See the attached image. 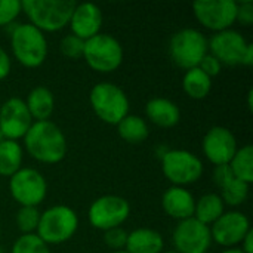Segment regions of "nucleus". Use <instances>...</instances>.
Wrapping results in <instances>:
<instances>
[{
  "mask_svg": "<svg viewBox=\"0 0 253 253\" xmlns=\"http://www.w3.org/2000/svg\"><path fill=\"white\" fill-rule=\"evenodd\" d=\"M10 49L16 61L27 68H37L47 58V40L44 33L30 22L13 27L10 33Z\"/></svg>",
  "mask_w": 253,
  "mask_h": 253,
  "instance_id": "3",
  "label": "nucleus"
},
{
  "mask_svg": "<svg viewBox=\"0 0 253 253\" xmlns=\"http://www.w3.org/2000/svg\"><path fill=\"white\" fill-rule=\"evenodd\" d=\"M79 230V216L74 209L56 205L40 213L36 234L49 246L61 245L74 237Z\"/></svg>",
  "mask_w": 253,
  "mask_h": 253,
  "instance_id": "4",
  "label": "nucleus"
},
{
  "mask_svg": "<svg viewBox=\"0 0 253 253\" xmlns=\"http://www.w3.org/2000/svg\"><path fill=\"white\" fill-rule=\"evenodd\" d=\"M117 132L127 144H141L150 135L145 119L135 114H127L120 123H117Z\"/></svg>",
  "mask_w": 253,
  "mask_h": 253,
  "instance_id": "25",
  "label": "nucleus"
},
{
  "mask_svg": "<svg viewBox=\"0 0 253 253\" xmlns=\"http://www.w3.org/2000/svg\"><path fill=\"white\" fill-rule=\"evenodd\" d=\"M202 150L212 165L222 166L231 162L239 147L234 133L228 127L213 126L206 132L202 142Z\"/></svg>",
  "mask_w": 253,
  "mask_h": 253,
  "instance_id": "16",
  "label": "nucleus"
},
{
  "mask_svg": "<svg viewBox=\"0 0 253 253\" xmlns=\"http://www.w3.org/2000/svg\"><path fill=\"white\" fill-rule=\"evenodd\" d=\"M233 172L230 169L228 165H222V166H215L213 169V175H212V179H213V184L219 188L222 187L230 178H233Z\"/></svg>",
  "mask_w": 253,
  "mask_h": 253,
  "instance_id": "35",
  "label": "nucleus"
},
{
  "mask_svg": "<svg viewBox=\"0 0 253 253\" xmlns=\"http://www.w3.org/2000/svg\"><path fill=\"white\" fill-rule=\"evenodd\" d=\"M40 213L37 208L31 206H21L16 212V225L18 230L22 234H36V230L39 227Z\"/></svg>",
  "mask_w": 253,
  "mask_h": 253,
  "instance_id": "29",
  "label": "nucleus"
},
{
  "mask_svg": "<svg viewBox=\"0 0 253 253\" xmlns=\"http://www.w3.org/2000/svg\"><path fill=\"white\" fill-rule=\"evenodd\" d=\"M59 50L64 56L70 59H80L83 58V52H84V40L70 33L61 39Z\"/></svg>",
  "mask_w": 253,
  "mask_h": 253,
  "instance_id": "30",
  "label": "nucleus"
},
{
  "mask_svg": "<svg viewBox=\"0 0 253 253\" xmlns=\"http://www.w3.org/2000/svg\"><path fill=\"white\" fill-rule=\"evenodd\" d=\"M172 242L176 253H206L212 245L211 228L196 218L178 221Z\"/></svg>",
  "mask_w": 253,
  "mask_h": 253,
  "instance_id": "12",
  "label": "nucleus"
},
{
  "mask_svg": "<svg viewBox=\"0 0 253 253\" xmlns=\"http://www.w3.org/2000/svg\"><path fill=\"white\" fill-rule=\"evenodd\" d=\"M236 22H240L245 27H249L253 24V1L245 0L242 3L237 1V15Z\"/></svg>",
  "mask_w": 253,
  "mask_h": 253,
  "instance_id": "33",
  "label": "nucleus"
},
{
  "mask_svg": "<svg viewBox=\"0 0 253 253\" xmlns=\"http://www.w3.org/2000/svg\"><path fill=\"white\" fill-rule=\"evenodd\" d=\"M182 89L193 99H205L212 89V79L199 67L187 70L182 77Z\"/></svg>",
  "mask_w": 253,
  "mask_h": 253,
  "instance_id": "24",
  "label": "nucleus"
},
{
  "mask_svg": "<svg viewBox=\"0 0 253 253\" xmlns=\"http://www.w3.org/2000/svg\"><path fill=\"white\" fill-rule=\"evenodd\" d=\"M10 253H50V251L37 234H22L15 240Z\"/></svg>",
  "mask_w": 253,
  "mask_h": 253,
  "instance_id": "28",
  "label": "nucleus"
},
{
  "mask_svg": "<svg viewBox=\"0 0 253 253\" xmlns=\"http://www.w3.org/2000/svg\"><path fill=\"white\" fill-rule=\"evenodd\" d=\"M93 113L107 125L120 123L129 114V99L125 90L110 82L96 83L89 95Z\"/></svg>",
  "mask_w": 253,
  "mask_h": 253,
  "instance_id": "5",
  "label": "nucleus"
},
{
  "mask_svg": "<svg viewBox=\"0 0 253 253\" xmlns=\"http://www.w3.org/2000/svg\"><path fill=\"white\" fill-rule=\"evenodd\" d=\"M162 170L175 187H185L197 182L205 170L203 162L191 151L173 148L162 157Z\"/></svg>",
  "mask_w": 253,
  "mask_h": 253,
  "instance_id": "8",
  "label": "nucleus"
},
{
  "mask_svg": "<svg viewBox=\"0 0 253 253\" xmlns=\"http://www.w3.org/2000/svg\"><path fill=\"white\" fill-rule=\"evenodd\" d=\"M209 228L212 242L227 249L240 245L246 234L252 230L249 218L239 211L224 212Z\"/></svg>",
  "mask_w": 253,
  "mask_h": 253,
  "instance_id": "13",
  "label": "nucleus"
},
{
  "mask_svg": "<svg viewBox=\"0 0 253 253\" xmlns=\"http://www.w3.org/2000/svg\"><path fill=\"white\" fill-rule=\"evenodd\" d=\"M22 139L28 154L40 163L56 165L67 154V138L59 126L50 120L33 122Z\"/></svg>",
  "mask_w": 253,
  "mask_h": 253,
  "instance_id": "1",
  "label": "nucleus"
},
{
  "mask_svg": "<svg viewBox=\"0 0 253 253\" xmlns=\"http://www.w3.org/2000/svg\"><path fill=\"white\" fill-rule=\"evenodd\" d=\"M194 16L208 30L219 33L236 24V0H199L193 3Z\"/></svg>",
  "mask_w": 253,
  "mask_h": 253,
  "instance_id": "11",
  "label": "nucleus"
},
{
  "mask_svg": "<svg viewBox=\"0 0 253 253\" xmlns=\"http://www.w3.org/2000/svg\"><path fill=\"white\" fill-rule=\"evenodd\" d=\"M0 105H1V104H0Z\"/></svg>",
  "mask_w": 253,
  "mask_h": 253,
  "instance_id": "46",
  "label": "nucleus"
},
{
  "mask_svg": "<svg viewBox=\"0 0 253 253\" xmlns=\"http://www.w3.org/2000/svg\"><path fill=\"white\" fill-rule=\"evenodd\" d=\"M12 68V62H10V56L7 55V52L0 46V80H4Z\"/></svg>",
  "mask_w": 253,
  "mask_h": 253,
  "instance_id": "36",
  "label": "nucleus"
},
{
  "mask_svg": "<svg viewBox=\"0 0 253 253\" xmlns=\"http://www.w3.org/2000/svg\"><path fill=\"white\" fill-rule=\"evenodd\" d=\"M242 65H246V67H251L253 65V44L249 43L245 55H243V59H242Z\"/></svg>",
  "mask_w": 253,
  "mask_h": 253,
  "instance_id": "38",
  "label": "nucleus"
},
{
  "mask_svg": "<svg viewBox=\"0 0 253 253\" xmlns=\"http://www.w3.org/2000/svg\"><path fill=\"white\" fill-rule=\"evenodd\" d=\"M130 215V205L120 196H101L92 202L87 216L93 228L108 231L122 227Z\"/></svg>",
  "mask_w": 253,
  "mask_h": 253,
  "instance_id": "10",
  "label": "nucleus"
},
{
  "mask_svg": "<svg viewBox=\"0 0 253 253\" xmlns=\"http://www.w3.org/2000/svg\"><path fill=\"white\" fill-rule=\"evenodd\" d=\"M225 212V205L218 193H209L196 200L194 216L199 222L211 227L222 213Z\"/></svg>",
  "mask_w": 253,
  "mask_h": 253,
  "instance_id": "22",
  "label": "nucleus"
},
{
  "mask_svg": "<svg viewBox=\"0 0 253 253\" xmlns=\"http://www.w3.org/2000/svg\"><path fill=\"white\" fill-rule=\"evenodd\" d=\"M68 25L71 28V34L86 42L101 33L102 10L98 4L90 1L77 3L71 13Z\"/></svg>",
  "mask_w": 253,
  "mask_h": 253,
  "instance_id": "17",
  "label": "nucleus"
},
{
  "mask_svg": "<svg viewBox=\"0 0 253 253\" xmlns=\"http://www.w3.org/2000/svg\"><path fill=\"white\" fill-rule=\"evenodd\" d=\"M249 188L251 185L237 179V178H230L222 187H219L221 190V194L219 197L222 199L224 205H228V206H240L243 205L248 197H249Z\"/></svg>",
  "mask_w": 253,
  "mask_h": 253,
  "instance_id": "27",
  "label": "nucleus"
},
{
  "mask_svg": "<svg viewBox=\"0 0 253 253\" xmlns=\"http://www.w3.org/2000/svg\"><path fill=\"white\" fill-rule=\"evenodd\" d=\"M21 12V0H0V27L13 24Z\"/></svg>",
  "mask_w": 253,
  "mask_h": 253,
  "instance_id": "31",
  "label": "nucleus"
},
{
  "mask_svg": "<svg viewBox=\"0 0 253 253\" xmlns=\"http://www.w3.org/2000/svg\"><path fill=\"white\" fill-rule=\"evenodd\" d=\"M169 53L179 68L185 71L191 70L199 67L202 59L209 53L208 39L196 28H182L170 37Z\"/></svg>",
  "mask_w": 253,
  "mask_h": 253,
  "instance_id": "6",
  "label": "nucleus"
},
{
  "mask_svg": "<svg viewBox=\"0 0 253 253\" xmlns=\"http://www.w3.org/2000/svg\"><path fill=\"white\" fill-rule=\"evenodd\" d=\"M113 253H127L126 251H117V252H113Z\"/></svg>",
  "mask_w": 253,
  "mask_h": 253,
  "instance_id": "43",
  "label": "nucleus"
},
{
  "mask_svg": "<svg viewBox=\"0 0 253 253\" xmlns=\"http://www.w3.org/2000/svg\"><path fill=\"white\" fill-rule=\"evenodd\" d=\"M0 236H1V231H0Z\"/></svg>",
  "mask_w": 253,
  "mask_h": 253,
  "instance_id": "45",
  "label": "nucleus"
},
{
  "mask_svg": "<svg viewBox=\"0 0 253 253\" xmlns=\"http://www.w3.org/2000/svg\"><path fill=\"white\" fill-rule=\"evenodd\" d=\"M234 178L246 182V184H252L253 182V147L251 144L239 148L234 154V157L231 159V162L228 163Z\"/></svg>",
  "mask_w": 253,
  "mask_h": 253,
  "instance_id": "26",
  "label": "nucleus"
},
{
  "mask_svg": "<svg viewBox=\"0 0 253 253\" xmlns=\"http://www.w3.org/2000/svg\"><path fill=\"white\" fill-rule=\"evenodd\" d=\"M199 68H200L203 73H206V74L212 79V77H215V76H218V74L221 73L222 64H221L213 55L208 53V55L202 59V62L199 64Z\"/></svg>",
  "mask_w": 253,
  "mask_h": 253,
  "instance_id": "34",
  "label": "nucleus"
},
{
  "mask_svg": "<svg viewBox=\"0 0 253 253\" xmlns=\"http://www.w3.org/2000/svg\"><path fill=\"white\" fill-rule=\"evenodd\" d=\"M9 191L19 206L37 208L47 194L44 176L33 168H21L9 178Z\"/></svg>",
  "mask_w": 253,
  "mask_h": 253,
  "instance_id": "9",
  "label": "nucleus"
},
{
  "mask_svg": "<svg viewBox=\"0 0 253 253\" xmlns=\"http://www.w3.org/2000/svg\"><path fill=\"white\" fill-rule=\"evenodd\" d=\"M165 249L163 236L151 228H136L127 233L125 251L127 253H162Z\"/></svg>",
  "mask_w": 253,
  "mask_h": 253,
  "instance_id": "20",
  "label": "nucleus"
},
{
  "mask_svg": "<svg viewBox=\"0 0 253 253\" xmlns=\"http://www.w3.org/2000/svg\"><path fill=\"white\" fill-rule=\"evenodd\" d=\"M147 119L159 127H173L181 120L179 107L168 98H153L145 105Z\"/></svg>",
  "mask_w": 253,
  "mask_h": 253,
  "instance_id": "19",
  "label": "nucleus"
},
{
  "mask_svg": "<svg viewBox=\"0 0 253 253\" xmlns=\"http://www.w3.org/2000/svg\"><path fill=\"white\" fill-rule=\"evenodd\" d=\"M249 46V42L237 30H224L215 33L208 40L209 53L213 55L222 65L242 64L243 55Z\"/></svg>",
  "mask_w": 253,
  "mask_h": 253,
  "instance_id": "15",
  "label": "nucleus"
},
{
  "mask_svg": "<svg viewBox=\"0 0 253 253\" xmlns=\"http://www.w3.org/2000/svg\"><path fill=\"white\" fill-rule=\"evenodd\" d=\"M74 0H22V12L42 33H55L68 25L76 7Z\"/></svg>",
  "mask_w": 253,
  "mask_h": 253,
  "instance_id": "2",
  "label": "nucleus"
},
{
  "mask_svg": "<svg viewBox=\"0 0 253 253\" xmlns=\"http://www.w3.org/2000/svg\"><path fill=\"white\" fill-rule=\"evenodd\" d=\"M25 105L34 122H44L49 120V117L53 113L55 98L50 89L44 86H37L28 93Z\"/></svg>",
  "mask_w": 253,
  "mask_h": 253,
  "instance_id": "21",
  "label": "nucleus"
},
{
  "mask_svg": "<svg viewBox=\"0 0 253 253\" xmlns=\"http://www.w3.org/2000/svg\"><path fill=\"white\" fill-rule=\"evenodd\" d=\"M162 253H176L175 251H166V252H162Z\"/></svg>",
  "mask_w": 253,
  "mask_h": 253,
  "instance_id": "42",
  "label": "nucleus"
},
{
  "mask_svg": "<svg viewBox=\"0 0 253 253\" xmlns=\"http://www.w3.org/2000/svg\"><path fill=\"white\" fill-rule=\"evenodd\" d=\"M240 251L245 253H253V230H251L240 243Z\"/></svg>",
  "mask_w": 253,
  "mask_h": 253,
  "instance_id": "37",
  "label": "nucleus"
},
{
  "mask_svg": "<svg viewBox=\"0 0 253 253\" xmlns=\"http://www.w3.org/2000/svg\"><path fill=\"white\" fill-rule=\"evenodd\" d=\"M162 206L168 216L184 221L194 216L196 199L190 190L185 187H170L165 191L162 197Z\"/></svg>",
  "mask_w": 253,
  "mask_h": 253,
  "instance_id": "18",
  "label": "nucleus"
},
{
  "mask_svg": "<svg viewBox=\"0 0 253 253\" xmlns=\"http://www.w3.org/2000/svg\"><path fill=\"white\" fill-rule=\"evenodd\" d=\"M33 117L21 98H9L0 105V132L4 139L18 141L33 125Z\"/></svg>",
  "mask_w": 253,
  "mask_h": 253,
  "instance_id": "14",
  "label": "nucleus"
},
{
  "mask_svg": "<svg viewBox=\"0 0 253 253\" xmlns=\"http://www.w3.org/2000/svg\"><path fill=\"white\" fill-rule=\"evenodd\" d=\"M248 108L251 111L253 110V89H249V92H248Z\"/></svg>",
  "mask_w": 253,
  "mask_h": 253,
  "instance_id": "39",
  "label": "nucleus"
},
{
  "mask_svg": "<svg viewBox=\"0 0 253 253\" xmlns=\"http://www.w3.org/2000/svg\"><path fill=\"white\" fill-rule=\"evenodd\" d=\"M126 242H127V233L122 227H117V228L104 231V243L110 249H113V252L125 251Z\"/></svg>",
  "mask_w": 253,
  "mask_h": 253,
  "instance_id": "32",
  "label": "nucleus"
},
{
  "mask_svg": "<svg viewBox=\"0 0 253 253\" xmlns=\"http://www.w3.org/2000/svg\"><path fill=\"white\" fill-rule=\"evenodd\" d=\"M24 151L18 141L4 139L0 144V176L10 178L22 168Z\"/></svg>",
  "mask_w": 253,
  "mask_h": 253,
  "instance_id": "23",
  "label": "nucleus"
},
{
  "mask_svg": "<svg viewBox=\"0 0 253 253\" xmlns=\"http://www.w3.org/2000/svg\"><path fill=\"white\" fill-rule=\"evenodd\" d=\"M0 253H3V251H1V249H0Z\"/></svg>",
  "mask_w": 253,
  "mask_h": 253,
  "instance_id": "44",
  "label": "nucleus"
},
{
  "mask_svg": "<svg viewBox=\"0 0 253 253\" xmlns=\"http://www.w3.org/2000/svg\"><path fill=\"white\" fill-rule=\"evenodd\" d=\"M83 59L98 73H113L123 62V47L114 36L99 33L84 42Z\"/></svg>",
  "mask_w": 253,
  "mask_h": 253,
  "instance_id": "7",
  "label": "nucleus"
},
{
  "mask_svg": "<svg viewBox=\"0 0 253 253\" xmlns=\"http://www.w3.org/2000/svg\"><path fill=\"white\" fill-rule=\"evenodd\" d=\"M221 253H245L243 251H240V248H231V249H225Z\"/></svg>",
  "mask_w": 253,
  "mask_h": 253,
  "instance_id": "40",
  "label": "nucleus"
},
{
  "mask_svg": "<svg viewBox=\"0 0 253 253\" xmlns=\"http://www.w3.org/2000/svg\"><path fill=\"white\" fill-rule=\"evenodd\" d=\"M3 141H4V136H3V135H1V132H0V144H1Z\"/></svg>",
  "mask_w": 253,
  "mask_h": 253,
  "instance_id": "41",
  "label": "nucleus"
}]
</instances>
